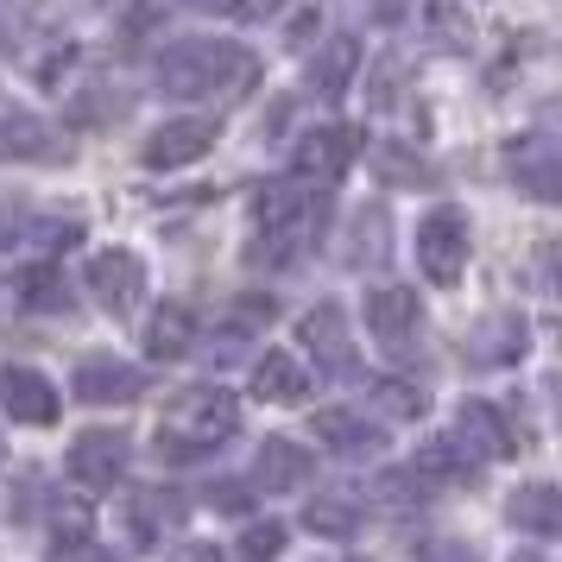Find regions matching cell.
<instances>
[{
    "label": "cell",
    "instance_id": "6da1fadb",
    "mask_svg": "<svg viewBox=\"0 0 562 562\" xmlns=\"http://www.w3.org/2000/svg\"><path fill=\"white\" fill-rule=\"evenodd\" d=\"M153 82L165 95H183V102H203V95H228V89H247L254 82V52L247 45H228V38H183L153 64Z\"/></svg>",
    "mask_w": 562,
    "mask_h": 562
},
{
    "label": "cell",
    "instance_id": "7a4b0ae2",
    "mask_svg": "<svg viewBox=\"0 0 562 562\" xmlns=\"http://www.w3.org/2000/svg\"><path fill=\"white\" fill-rule=\"evenodd\" d=\"M240 430V405H234L222 385H190L165 405V424H158V456L165 461H203L215 456L222 442H234Z\"/></svg>",
    "mask_w": 562,
    "mask_h": 562
},
{
    "label": "cell",
    "instance_id": "3957f363",
    "mask_svg": "<svg viewBox=\"0 0 562 562\" xmlns=\"http://www.w3.org/2000/svg\"><path fill=\"white\" fill-rule=\"evenodd\" d=\"M254 228H259V240H254L259 266H266V259H272V266H291V259L323 234V196L297 178L266 183L254 196Z\"/></svg>",
    "mask_w": 562,
    "mask_h": 562
},
{
    "label": "cell",
    "instance_id": "277c9868",
    "mask_svg": "<svg viewBox=\"0 0 562 562\" xmlns=\"http://www.w3.org/2000/svg\"><path fill=\"white\" fill-rule=\"evenodd\" d=\"M417 266H424L430 284H456L468 272V222L449 203L417 222Z\"/></svg>",
    "mask_w": 562,
    "mask_h": 562
},
{
    "label": "cell",
    "instance_id": "5b68a950",
    "mask_svg": "<svg viewBox=\"0 0 562 562\" xmlns=\"http://www.w3.org/2000/svg\"><path fill=\"white\" fill-rule=\"evenodd\" d=\"M506 171L531 203H557L562 196V153L550 133H518L506 146Z\"/></svg>",
    "mask_w": 562,
    "mask_h": 562
},
{
    "label": "cell",
    "instance_id": "8992f818",
    "mask_svg": "<svg viewBox=\"0 0 562 562\" xmlns=\"http://www.w3.org/2000/svg\"><path fill=\"white\" fill-rule=\"evenodd\" d=\"M89 291H95V304L108 316H133L139 297H146V266H139V254H127V247L95 254L89 259Z\"/></svg>",
    "mask_w": 562,
    "mask_h": 562
},
{
    "label": "cell",
    "instance_id": "52a82bcc",
    "mask_svg": "<svg viewBox=\"0 0 562 562\" xmlns=\"http://www.w3.org/2000/svg\"><path fill=\"white\" fill-rule=\"evenodd\" d=\"M127 430H82L70 442V474H77L89 493H108V486L127 474Z\"/></svg>",
    "mask_w": 562,
    "mask_h": 562
},
{
    "label": "cell",
    "instance_id": "ba28073f",
    "mask_svg": "<svg viewBox=\"0 0 562 562\" xmlns=\"http://www.w3.org/2000/svg\"><path fill=\"white\" fill-rule=\"evenodd\" d=\"M215 146V121H203V114H183V121H165V127L146 133V165L153 171H183V165H196V158Z\"/></svg>",
    "mask_w": 562,
    "mask_h": 562
},
{
    "label": "cell",
    "instance_id": "9c48e42d",
    "mask_svg": "<svg viewBox=\"0 0 562 562\" xmlns=\"http://www.w3.org/2000/svg\"><path fill=\"white\" fill-rule=\"evenodd\" d=\"M456 449L461 456H474V468H481V461H506L512 456L506 411L493 405V398H468V405L456 411Z\"/></svg>",
    "mask_w": 562,
    "mask_h": 562
},
{
    "label": "cell",
    "instance_id": "30bf717a",
    "mask_svg": "<svg viewBox=\"0 0 562 562\" xmlns=\"http://www.w3.org/2000/svg\"><path fill=\"white\" fill-rule=\"evenodd\" d=\"M146 392V373L114 355H82L77 360V398L82 405H133Z\"/></svg>",
    "mask_w": 562,
    "mask_h": 562
},
{
    "label": "cell",
    "instance_id": "8fae6325",
    "mask_svg": "<svg viewBox=\"0 0 562 562\" xmlns=\"http://www.w3.org/2000/svg\"><path fill=\"white\" fill-rule=\"evenodd\" d=\"M316 442L329 456H348V461H367L385 449V424H373L367 411H348V405H329L316 411Z\"/></svg>",
    "mask_w": 562,
    "mask_h": 562
},
{
    "label": "cell",
    "instance_id": "7c38bea8",
    "mask_svg": "<svg viewBox=\"0 0 562 562\" xmlns=\"http://www.w3.org/2000/svg\"><path fill=\"white\" fill-rule=\"evenodd\" d=\"M57 133L26 114V108H7L0 114V165H57Z\"/></svg>",
    "mask_w": 562,
    "mask_h": 562
},
{
    "label": "cell",
    "instance_id": "4fadbf2b",
    "mask_svg": "<svg viewBox=\"0 0 562 562\" xmlns=\"http://www.w3.org/2000/svg\"><path fill=\"white\" fill-rule=\"evenodd\" d=\"M304 348L323 360V373H335V380L355 373V341H348V316H341V304H316L304 316Z\"/></svg>",
    "mask_w": 562,
    "mask_h": 562
},
{
    "label": "cell",
    "instance_id": "5bb4252c",
    "mask_svg": "<svg viewBox=\"0 0 562 562\" xmlns=\"http://www.w3.org/2000/svg\"><path fill=\"white\" fill-rule=\"evenodd\" d=\"M355 133L348 127H316L297 146V183H335V178H348V165H355Z\"/></svg>",
    "mask_w": 562,
    "mask_h": 562
},
{
    "label": "cell",
    "instance_id": "9a60e30c",
    "mask_svg": "<svg viewBox=\"0 0 562 562\" xmlns=\"http://www.w3.org/2000/svg\"><path fill=\"white\" fill-rule=\"evenodd\" d=\"M0 405L13 411V424H57V385L32 367H7L0 373Z\"/></svg>",
    "mask_w": 562,
    "mask_h": 562
},
{
    "label": "cell",
    "instance_id": "2e32d148",
    "mask_svg": "<svg viewBox=\"0 0 562 562\" xmlns=\"http://www.w3.org/2000/svg\"><path fill=\"white\" fill-rule=\"evenodd\" d=\"M417 323H424V310H417V297H411L405 284H385V291L367 297V329L380 335L385 348H405L411 335H417Z\"/></svg>",
    "mask_w": 562,
    "mask_h": 562
},
{
    "label": "cell",
    "instance_id": "e0dca14e",
    "mask_svg": "<svg viewBox=\"0 0 562 562\" xmlns=\"http://www.w3.org/2000/svg\"><path fill=\"white\" fill-rule=\"evenodd\" d=\"M360 70V45L348 38V32H335V38H323V52L310 57L304 82L323 95V102H335V95H348V82H355Z\"/></svg>",
    "mask_w": 562,
    "mask_h": 562
},
{
    "label": "cell",
    "instance_id": "ac0fdd59",
    "mask_svg": "<svg viewBox=\"0 0 562 562\" xmlns=\"http://www.w3.org/2000/svg\"><path fill=\"white\" fill-rule=\"evenodd\" d=\"M525 348H531V329H525L518 310H499V316H493L486 329H474V341H468L474 367H512V360H525Z\"/></svg>",
    "mask_w": 562,
    "mask_h": 562
},
{
    "label": "cell",
    "instance_id": "d6986e66",
    "mask_svg": "<svg viewBox=\"0 0 562 562\" xmlns=\"http://www.w3.org/2000/svg\"><path fill=\"white\" fill-rule=\"evenodd\" d=\"M310 468H316V456H304L291 436H266L259 442V461H254V481L266 493H291V486L310 481Z\"/></svg>",
    "mask_w": 562,
    "mask_h": 562
},
{
    "label": "cell",
    "instance_id": "ffe728a7",
    "mask_svg": "<svg viewBox=\"0 0 562 562\" xmlns=\"http://www.w3.org/2000/svg\"><path fill=\"white\" fill-rule=\"evenodd\" d=\"M254 392L266 405H297L310 392V367L297 355H284V348H266L259 367H254Z\"/></svg>",
    "mask_w": 562,
    "mask_h": 562
},
{
    "label": "cell",
    "instance_id": "44dd1931",
    "mask_svg": "<svg viewBox=\"0 0 562 562\" xmlns=\"http://www.w3.org/2000/svg\"><path fill=\"white\" fill-rule=\"evenodd\" d=\"M506 518L518 525V531H531V537H557V525H562V512H557V486H550V481L518 486V493L506 499Z\"/></svg>",
    "mask_w": 562,
    "mask_h": 562
},
{
    "label": "cell",
    "instance_id": "7402d4cb",
    "mask_svg": "<svg viewBox=\"0 0 562 562\" xmlns=\"http://www.w3.org/2000/svg\"><path fill=\"white\" fill-rule=\"evenodd\" d=\"M190 341H196V316H190L183 304H165L153 323H146V355L153 360H183Z\"/></svg>",
    "mask_w": 562,
    "mask_h": 562
},
{
    "label": "cell",
    "instance_id": "603a6c76",
    "mask_svg": "<svg viewBox=\"0 0 562 562\" xmlns=\"http://www.w3.org/2000/svg\"><path fill=\"white\" fill-rule=\"evenodd\" d=\"M178 518H183V499H178V493H165V486H139V493H133V506H127V525H133L139 543H153L158 531H171Z\"/></svg>",
    "mask_w": 562,
    "mask_h": 562
},
{
    "label": "cell",
    "instance_id": "cb8c5ba5",
    "mask_svg": "<svg viewBox=\"0 0 562 562\" xmlns=\"http://www.w3.org/2000/svg\"><path fill=\"white\" fill-rule=\"evenodd\" d=\"M360 518H367V512H360L355 493H316V499L304 506V525L316 537H355Z\"/></svg>",
    "mask_w": 562,
    "mask_h": 562
},
{
    "label": "cell",
    "instance_id": "d4e9b609",
    "mask_svg": "<svg viewBox=\"0 0 562 562\" xmlns=\"http://www.w3.org/2000/svg\"><path fill=\"white\" fill-rule=\"evenodd\" d=\"M13 291H20V304L38 310V316L70 310V284H64V272H57V266H26V272L13 279Z\"/></svg>",
    "mask_w": 562,
    "mask_h": 562
},
{
    "label": "cell",
    "instance_id": "484cf974",
    "mask_svg": "<svg viewBox=\"0 0 562 562\" xmlns=\"http://www.w3.org/2000/svg\"><path fill=\"white\" fill-rule=\"evenodd\" d=\"M385 259V215H355V228L341 240V266H380Z\"/></svg>",
    "mask_w": 562,
    "mask_h": 562
},
{
    "label": "cell",
    "instance_id": "4316f807",
    "mask_svg": "<svg viewBox=\"0 0 562 562\" xmlns=\"http://www.w3.org/2000/svg\"><path fill=\"white\" fill-rule=\"evenodd\" d=\"M417 474H424V481H474L481 468L461 456L456 442H424V449H417Z\"/></svg>",
    "mask_w": 562,
    "mask_h": 562
},
{
    "label": "cell",
    "instance_id": "83f0119b",
    "mask_svg": "<svg viewBox=\"0 0 562 562\" xmlns=\"http://www.w3.org/2000/svg\"><path fill=\"white\" fill-rule=\"evenodd\" d=\"M373 171H380V178H392V183H430V165H424V158H411L405 146H373Z\"/></svg>",
    "mask_w": 562,
    "mask_h": 562
},
{
    "label": "cell",
    "instance_id": "f1b7e54d",
    "mask_svg": "<svg viewBox=\"0 0 562 562\" xmlns=\"http://www.w3.org/2000/svg\"><path fill=\"white\" fill-rule=\"evenodd\" d=\"M380 499H392V512H411V506H424V499H430V481H424L417 468H405V474H385Z\"/></svg>",
    "mask_w": 562,
    "mask_h": 562
},
{
    "label": "cell",
    "instance_id": "f546056e",
    "mask_svg": "<svg viewBox=\"0 0 562 562\" xmlns=\"http://www.w3.org/2000/svg\"><path fill=\"white\" fill-rule=\"evenodd\" d=\"M373 398L385 405V417H424V392H417L411 380H380Z\"/></svg>",
    "mask_w": 562,
    "mask_h": 562
},
{
    "label": "cell",
    "instance_id": "4dcf8cb0",
    "mask_svg": "<svg viewBox=\"0 0 562 562\" xmlns=\"http://www.w3.org/2000/svg\"><path fill=\"white\" fill-rule=\"evenodd\" d=\"M284 550V525H247V537H240V562H279Z\"/></svg>",
    "mask_w": 562,
    "mask_h": 562
},
{
    "label": "cell",
    "instance_id": "1f68e13d",
    "mask_svg": "<svg viewBox=\"0 0 562 562\" xmlns=\"http://www.w3.org/2000/svg\"><path fill=\"white\" fill-rule=\"evenodd\" d=\"M272 316H279V304H272V297H234L228 329H234V335H254V329H266Z\"/></svg>",
    "mask_w": 562,
    "mask_h": 562
},
{
    "label": "cell",
    "instance_id": "d6a6232c",
    "mask_svg": "<svg viewBox=\"0 0 562 562\" xmlns=\"http://www.w3.org/2000/svg\"><path fill=\"white\" fill-rule=\"evenodd\" d=\"M32 240H38L45 254H64V247H77V240H82V222H77V215H70V222H64V215H57V222H38Z\"/></svg>",
    "mask_w": 562,
    "mask_h": 562
},
{
    "label": "cell",
    "instance_id": "836d02e7",
    "mask_svg": "<svg viewBox=\"0 0 562 562\" xmlns=\"http://www.w3.org/2000/svg\"><path fill=\"white\" fill-rule=\"evenodd\" d=\"M247 499H254V493H247V486H234V481L209 486V506H215V512H247Z\"/></svg>",
    "mask_w": 562,
    "mask_h": 562
},
{
    "label": "cell",
    "instance_id": "e575fe53",
    "mask_svg": "<svg viewBox=\"0 0 562 562\" xmlns=\"http://www.w3.org/2000/svg\"><path fill=\"white\" fill-rule=\"evenodd\" d=\"M424 562H481V557H474V543H456V537H442V543H430V550H424Z\"/></svg>",
    "mask_w": 562,
    "mask_h": 562
},
{
    "label": "cell",
    "instance_id": "d590c367",
    "mask_svg": "<svg viewBox=\"0 0 562 562\" xmlns=\"http://www.w3.org/2000/svg\"><path fill=\"white\" fill-rule=\"evenodd\" d=\"M57 562H114L108 550H95L89 537H77V543H57Z\"/></svg>",
    "mask_w": 562,
    "mask_h": 562
},
{
    "label": "cell",
    "instance_id": "8d00e7d4",
    "mask_svg": "<svg viewBox=\"0 0 562 562\" xmlns=\"http://www.w3.org/2000/svg\"><path fill=\"white\" fill-rule=\"evenodd\" d=\"M436 32H442L449 45H461V52H468V26H461V20L449 13V7H436Z\"/></svg>",
    "mask_w": 562,
    "mask_h": 562
},
{
    "label": "cell",
    "instance_id": "74e56055",
    "mask_svg": "<svg viewBox=\"0 0 562 562\" xmlns=\"http://www.w3.org/2000/svg\"><path fill=\"white\" fill-rule=\"evenodd\" d=\"M178 562H222V550H215V543H190Z\"/></svg>",
    "mask_w": 562,
    "mask_h": 562
},
{
    "label": "cell",
    "instance_id": "f35d334b",
    "mask_svg": "<svg viewBox=\"0 0 562 562\" xmlns=\"http://www.w3.org/2000/svg\"><path fill=\"white\" fill-rule=\"evenodd\" d=\"M373 13H380V20H398V13H405V0H373Z\"/></svg>",
    "mask_w": 562,
    "mask_h": 562
},
{
    "label": "cell",
    "instance_id": "ab89813d",
    "mask_svg": "<svg viewBox=\"0 0 562 562\" xmlns=\"http://www.w3.org/2000/svg\"><path fill=\"white\" fill-rule=\"evenodd\" d=\"M209 7H222V13H254V0H209Z\"/></svg>",
    "mask_w": 562,
    "mask_h": 562
},
{
    "label": "cell",
    "instance_id": "60d3db41",
    "mask_svg": "<svg viewBox=\"0 0 562 562\" xmlns=\"http://www.w3.org/2000/svg\"><path fill=\"white\" fill-rule=\"evenodd\" d=\"M512 562H550V557H537V550H518V557H512Z\"/></svg>",
    "mask_w": 562,
    "mask_h": 562
},
{
    "label": "cell",
    "instance_id": "b9f144b4",
    "mask_svg": "<svg viewBox=\"0 0 562 562\" xmlns=\"http://www.w3.org/2000/svg\"><path fill=\"white\" fill-rule=\"evenodd\" d=\"M348 562H360V557H348Z\"/></svg>",
    "mask_w": 562,
    "mask_h": 562
},
{
    "label": "cell",
    "instance_id": "7bdbcfd3",
    "mask_svg": "<svg viewBox=\"0 0 562 562\" xmlns=\"http://www.w3.org/2000/svg\"><path fill=\"white\" fill-rule=\"evenodd\" d=\"M0 456H7V449H0Z\"/></svg>",
    "mask_w": 562,
    "mask_h": 562
}]
</instances>
